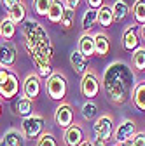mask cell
<instances>
[{"instance_id":"cell-1","label":"cell","mask_w":145,"mask_h":146,"mask_svg":"<svg viewBox=\"0 0 145 146\" xmlns=\"http://www.w3.org/2000/svg\"><path fill=\"white\" fill-rule=\"evenodd\" d=\"M136 73L124 61H112L101 75V89L107 99L115 106H122L131 101L136 87Z\"/></svg>"},{"instance_id":"cell-2","label":"cell","mask_w":145,"mask_h":146,"mask_svg":"<svg viewBox=\"0 0 145 146\" xmlns=\"http://www.w3.org/2000/svg\"><path fill=\"white\" fill-rule=\"evenodd\" d=\"M21 35H23V44L35 47V49H54L52 42H51V36L47 33V30L33 17H26V21L21 25Z\"/></svg>"},{"instance_id":"cell-3","label":"cell","mask_w":145,"mask_h":146,"mask_svg":"<svg viewBox=\"0 0 145 146\" xmlns=\"http://www.w3.org/2000/svg\"><path fill=\"white\" fill-rule=\"evenodd\" d=\"M19 94V78L12 70L0 68V98L11 101Z\"/></svg>"},{"instance_id":"cell-4","label":"cell","mask_w":145,"mask_h":146,"mask_svg":"<svg viewBox=\"0 0 145 146\" xmlns=\"http://www.w3.org/2000/svg\"><path fill=\"white\" fill-rule=\"evenodd\" d=\"M46 92L52 101H65L68 92V80L63 73L54 71L52 75L46 80Z\"/></svg>"},{"instance_id":"cell-5","label":"cell","mask_w":145,"mask_h":146,"mask_svg":"<svg viewBox=\"0 0 145 146\" xmlns=\"http://www.w3.org/2000/svg\"><path fill=\"white\" fill-rule=\"evenodd\" d=\"M21 134L25 139L28 141H39V137L46 132L44 127H46V118L39 113H33L26 118L21 120Z\"/></svg>"},{"instance_id":"cell-6","label":"cell","mask_w":145,"mask_h":146,"mask_svg":"<svg viewBox=\"0 0 145 146\" xmlns=\"http://www.w3.org/2000/svg\"><path fill=\"white\" fill-rule=\"evenodd\" d=\"M100 92H101V78L95 71H87L81 78V94L87 101H93Z\"/></svg>"},{"instance_id":"cell-7","label":"cell","mask_w":145,"mask_h":146,"mask_svg":"<svg viewBox=\"0 0 145 146\" xmlns=\"http://www.w3.org/2000/svg\"><path fill=\"white\" fill-rule=\"evenodd\" d=\"M114 117L110 113H103L100 115L95 123H93V134L96 139H103V141H108L112 139L114 136Z\"/></svg>"},{"instance_id":"cell-8","label":"cell","mask_w":145,"mask_h":146,"mask_svg":"<svg viewBox=\"0 0 145 146\" xmlns=\"http://www.w3.org/2000/svg\"><path fill=\"white\" fill-rule=\"evenodd\" d=\"M136 132H138V129H136L135 120L124 118L121 123H117V127L114 129L112 139H114L115 144H126V143H131L133 141V137H135Z\"/></svg>"},{"instance_id":"cell-9","label":"cell","mask_w":145,"mask_h":146,"mask_svg":"<svg viewBox=\"0 0 145 146\" xmlns=\"http://www.w3.org/2000/svg\"><path fill=\"white\" fill-rule=\"evenodd\" d=\"M74 118H75V111L68 101H61L56 106V110H54V123L60 129L66 131L70 125H74Z\"/></svg>"},{"instance_id":"cell-10","label":"cell","mask_w":145,"mask_h":146,"mask_svg":"<svg viewBox=\"0 0 145 146\" xmlns=\"http://www.w3.org/2000/svg\"><path fill=\"white\" fill-rule=\"evenodd\" d=\"M21 90H23L25 98H28L32 101L39 99V96L42 92V78L37 75V73H30V75H26V78L23 80Z\"/></svg>"},{"instance_id":"cell-11","label":"cell","mask_w":145,"mask_h":146,"mask_svg":"<svg viewBox=\"0 0 145 146\" xmlns=\"http://www.w3.org/2000/svg\"><path fill=\"white\" fill-rule=\"evenodd\" d=\"M17 63V49L12 42L4 40L0 44V68H14Z\"/></svg>"},{"instance_id":"cell-12","label":"cell","mask_w":145,"mask_h":146,"mask_svg":"<svg viewBox=\"0 0 145 146\" xmlns=\"http://www.w3.org/2000/svg\"><path fill=\"white\" fill-rule=\"evenodd\" d=\"M138 25H131V26H128L124 30V33H122V49L124 50H128V52H133V50H136L138 47H140V35H138Z\"/></svg>"},{"instance_id":"cell-13","label":"cell","mask_w":145,"mask_h":146,"mask_svg":"<svg viewBox=\"0 0 145 146\" xmlns=\"http://www.w3.org/2000/svg\"><path fill=\"white\" fill-rule=\"evenodd\" d=\"M86 141V132L79 123L70 125L63 134V143L65 146H81Z\"/></svg>"},{"instance_id":"cell-14","label":"cell","mask_w":145,"mask_h":146,"mask_svg":"<svg viewBox=\"0 0 145 146\" xmlns=\"http://www.w3.org/2000/svg\"><path fill=\"white\" fill-rule=\"evenodd\" d=\"M70 64H72V70H74L77 75H81V77H84L86 73L89 71V61H87V58L84 56V54H81L77 49H74L70 52Z\"/></svg>"},{"instance_id":"cell-15","label":"cell","mask_w":145,"mask_h":146,"mask_svg":"<svg viewBox=\"0 0 145 146\" xmlns=\"http://www.w3.org/2000/svg\"><path fill=\"white\" fill-rule=\"evenodd\" d=\"M12 113L16 117H21V118H26V117L33 115V101L25 98V96H19L12 103Z\"/></svg>"},{"instance_id":"cell-16","label":"cell","mask_w":145,"mask_h":146,"mask_svg":"<svg viewBox=\"0 0 145 146\" xmlns=\"http://www.w3.org/2000/svg\"><path fill=\"white\" fill-rule=\"evenodd\" d=\"M110 38H108V35L100 31L95 35V56L98 58H105L110 54Z\"/></svg>"},{"instance_id":"cell-17","label":"cell","mask_w":145,"mask_h":146,"mask_svg":"<svg viewBox=\"0 0 145 146\" xmlns=\"http://www.w3.org/2000/svg\"><path fill=\"white\" fill-rule=\"evenodd\" d=\"M77 50L81 54H84L86 58L95 56V35H91V33H82L79 36V42H77Z\"/></svg>"},{"instance_id":"cell-18","label":"cell","mask_w":145,"mask_h":146,"mask_svg":"<svg viewBox=\"0 0 145 146\" xmlns=\"http://www.w3.org/2000/svg\"><path fill=\"white\" fill-rule=\"evenodd\" d=\"M65 9H66V5H65V2L63 0H52V4H51V7H49V12H47V21L51 23V25H60L61 23V17H63V14H65Z\"/></svg>"},{"instance_id":"cell-19","label":"cell","mask_w":145,"mask_h":146,"mask_svg":"<svg viewBox=\"0 0 145 146\" xmlns=\"http://www.w3.org/2000/svg\"><path fill=\"white\" fill-rule=\"evenodd\" d=\"M110 9H112V12H114L115 23H122L126 17L131 14V9H130V5H128V2H126V0H114L112 5H110Z\"/></svg>"},{"instance_id":"cell-20","label":"cell","mask_w":145,"mask_h":146,"mask_svg":"<svg viewBox=\"0 0 145 146\" xmlns=\"http://www.w3.org/2000/svg\"><path fill=\"white\" fill-rule=\"evenodd\" d=\"M26 5L21 2V0H19V2H17L14 7H11L9 11H7V17H9V19L14 23V25H23L25 21H26Z\"/></svg>"},{"instance_id":"cell-21","label":"cell","mask_w":145,"mask_h":146,"mask_svg":"<svg viewBox=\"0 0 145 146\" xmlns=\"http://www.w3.org/2000/svg\"><path fill=\"white\" fill-rule=\"evenodd\" d=\"M98 25V11L95 9H86L81 17V26L84 33H91V30Z\"/></svg>"},{"instance_id":"cell-22","label":"cell","mask_w":145,"mask_h":146,"mask_svg":"<svg viewBox=\"0 0 145 146\" xmlns=\"http://www.w3.org/2000/svg\"><path fill=\"white\" fill-rule=\"evenodd\" d=\"M2 141H4V146H25L23 134L17 131V129H14V127H11V129H7L4 132Z\"/></svg>"},{"instance_id":"cell-23","label":"cell","mask_w":145,"mask_h":146,"mask_svg":"<svg viewBox=\"0 0 145 146\" xmlns=\"http://www.w3.org/2000/svg\"><path fill=\"white\" fill-rule=\"evenodd\" d=\"M131 103L138 111H145V80L136 84V87L133 90V96H131Z\"/></svg>"},{"instance_id":"cell-24","label":"cell","mask_w":145,"mask_h":146,"mask_svg":"<svg viewBox=\"0 0 145 146\" xmlns=\"http://www.w3.org/2000/svg\"><path fill=\"white\" fill-rule=\"evenodd\" d=\"M0 33H2V38H4V40H7V42H11L14 36H16V33H17L16 25L9 19L7 16L0 19Z\"/></svg>"},{"instance_id":"cell-25","label":"cell","mask_w":145,"mask_h":146,"mask_svg":"<svg viewBox=\"0 0 145 146\" xmlns=\"http://www.w3.org/2000/svg\"><path fill=\"white\" fill-rule=\"evenodd\" d=\"M131 66L135 71H145V45H140L136 50L131 52Z\"/></svg>"},{"instance_id":"cell-26","label":"cell","mask_w":145,"mask_h":146,"mask_svg":"<svg viewBox=\"0 0 145 146\" xmlns=\"http://www.w3.org/2000/svg\"><path fill=\"white\" fill-rule=\"evenodd\" d=\"M81 115L84 120L87 122H95L100 115H98V104L95 101H86L82 106H81Z\"/></svg>"},{"instance_id":"cell-27","label":"cell","mask_w":145,"mask_h":146,"mask_svg":"<svg viewBox=\"0 0 145 146\" xmlns=\"http://www.w3.org/2000/svg\"><path fill=\"white\" fill-rule=\"evenodd\" d=\"M114 23H115V19H114V12H112L110 5H103L98 11V25L103 28H110Z\"/></svg>"},{"instance_id":"cell-28","label":"cell","mask_w":145,"mask_h":146,"mask_svg":"<svg viewBox=\"0 0 145 146\" xmlns=\"http://www.w3.org/2000/svg\"><path fill=\"white\" fill-rule=\"evenodd\" d=\"M131 14H133L135 25L138 26L145 25V0H135L131 7Z\"/></svg>"},{"instance_id":"cell-29","label":"cell","mask_w":145,"mask_h":146,"mask_svg":"<svg viewBox=\"0 0 145 146\" xmlns=\"http://www.w3.org/2000/svg\"><path fill=\"white\" fill-rule=\"evenodd\" d=\"M74 23H75V11L74 9H65V14H63V17H61V28L65 30V31H68V30H72V26H74Z\"/></svg>"},{"instance_id":"cell-30","label":"cell","mask_w":145,"mask_h":146,"mask_svg":"<svg viewBox=\"0 0 145 146\" xmlns=\"http://www.w3.org/2000/svg\"><path fill=\"white\" fill-rule=\"evenodd\" d=\"M52 0H33V11L37 16H47Z\"/></svg>"},{"instance_id":"cell-31","label":"cell","mask_w":145,"mask_h":146,"mask_svg":"<svg viewBox=\"0 0 145 146\" xmlns=\"http://www.w3.org/2000/svg\"><path fill=\"white\" fill-rule=\"evenodd\" d=\"M37 146H58V139H56V136H54L52 132H44L40 137H39V141H37Z\"/></svg>"},{"instance_id":"cell-32","label":"cell","mask_w":145,"mask_h":146,"mask_svg":"<svg viewBox=\"0 0 145 146\" xmlns=\"http://www.w3.org/2000/svg\"><path fill=\"white\" fill-rule=\"evenodd\" d=\"M133 146H145V131H138L131 141Z\"/></svg>"},{"instance_id":"cell-33","label":"cell","mask_w":145,"mask_h":146,"mask_svg":"<svg viewBox=\"0 0 145 146\" xmlns=\"http://www.w3.org/2000/svg\"><path fill=\"white\" fill-rule=\"evenodd\" d=\"M87 9H95V11H100L103 5H105V0H84Z\"/></svg>"},{"instance_id":"cell-34","label":"cell","mask_w":145,"mask_h":146,"mask_svg":"<svg viewBox=\"0 0 145 146\" xmlns=\"http://www.w3.org/2000/svg\"><path fill=\"white\" fill-rule=\"evenodd\" d=\"M63 2H65V5H66L68 9H74V11H77L82 0H63Z\"/></svg>"},{"instance_id":"cell-35","label":"cell","mask_w":145,"mask_h":146,"mask_svg":"<svg viewBox=\"0 0 145 146\" xmlns=\"http://www.w3.org/2000/svg\"><path fill=\"white\" fill-rule=\"evenodd\" d=\"M17 2H19V0H2V5L9 11V9H11V7H14Z\"/></svg>"},{"instance_id":"cell-36","label":"cell","mask_w":145,"mask_h":146,"mask_svg":"<svg viewBox=\"0 0 145 146\" xmlns=\"http://www.w3.org/2000/svg\"><path fill=\"white\" fill-rule=\"evenodd\" d=\"M91 143H93V146H107L108 141H103V139H96V137H95Z\"/></svg>"},{"instance_id":"cell-37","label":"cell","mask_w":145,"mask_h":146,"mask_svg":"<svg viewBox=\"0 0 145 146\" xmlns=\"http://www.w3.org/2000/svg\"><path fill=\"white\" fill-rule=\"evenodd\" d=\"M138 35L142 36V40L145 42V25H142V26L138 28Z\"/></svg>"},{"instance_id":"cell-38","label":"cell","mask_w":145,"mask_h":146,"mask_svg":"<svg viewBox=\"0 0 145 146\" xmlns=\"http://www.w3.org/2000/svg\"><path fill=\"white\" fill-rule=\"evenodd\" d=\"M81 146H93V143H91V141H84Z\"/></svg>"},{"instance_id":"cell-39","label":"cell","mask_w":145,"mask_h":146,"mask_svg":"<svg viewBox=\"0 0 145 146\" xmlns=\"http://www.w3.org/2000/svg\"><path fill=\"white\" fill-rule=\"evenodd\" d=\"M0 117H2V101H0Z\"/></svg>"},{"instance_id":"cell-40","label":"cell","mask_w":145,"mask_h":146,"mask_svg":"<svg viewBox=\"0 0 145 146\" xmlns=\"http://www.w3.org/2000/svg\"><path fill=\"white\" fill-rule=\"evenodd\" d=\"M122 146H133V144H131V143H126V144H122Z\"/></svg>"},{"instance_id":"cell-41","label":"cell","mask_w":145,"mask_h":146,"mask_svg":"<svg viewBox=\"0 0 145 146\" xmlns=\"http://www.w3.org/2000/svg\"><path fill=\"white\" fill-rule=\"evenodd\" d=\"M0 146H4V141H2V139H0Z\"/></svg>"},{"instance_id":"cell-42","label":"cell","mask_w":145,"mask_h":146,"mask_svg":"<svg viewBox=\"0 0 145 146\" xmlns=\"http://www.w3.org/2000/svg\"><path fill=\"white\" fill-rule=\"evenodd\" d=\"M112 146H122V144H115V143H114V144H112Z\"/></svg>"},{"instance_id":"cell-43","label":"cell","mask_w":145,"mask_h":146,"mask_svg":"<svg viewBox=\"0 0 145 146\" xmlns=\"http://www.w3.org/2000/svg\"><path fill=\"white\" fill-rule=\"evenodd\" d=\"M0 38H2V33H0Z\"/></svg>"}]
</instances>
